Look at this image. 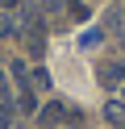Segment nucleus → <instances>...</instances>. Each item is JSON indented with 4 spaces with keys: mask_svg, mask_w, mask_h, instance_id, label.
I'll use <instances>...</instances> for the list:
<instances>
[{
    "mask_svg": "<svg viewBox=\"0 0 125 129\" xmlns=\"http://www.w3.org/2000/svg\"><path fill=\"white\" fill-rule=\"evenodd\" d=\"M100 83L104 87H125V62H104L100 67Z\"/></svg>",
    "mask_w": 125,
    "mask_h": 129,
    "instance_id": "f257e3e1",
    "label": "nucleus"
},
{
    "mask_svg": "<svg viewBox=\"0 0 125 129\" xmlns=\"http://www.w3.org/2000/svg\"><path fill=\"white\" fill-rule=\"evenodd\" d=\"M63 117H67V104H46V108H38V129H54Z\"/></svg>",
    "mask_w": 125,
    "mask_h": 129,
    "instance_id": "f03ea898",
    "label": "nucleus"
},
{
    "mask_svg": "<svg viewBox=\"0 0 125 129\" xmlns=\"http://www.w3.org/2000/svg\"><path fill=\"white\" fill-rule=\"evenodd\" d=\"M104 121L113 129H125V100H108L104 104Z\"/></svg>",
    "mask_w": 125,
    "mask_h": 129,
    "instance_id": "7ed1b4c3",
    "label": "nucleus"
},
{
    "mask_svg": "<svg viewBox=\"0 0 125 129\" xmlns=\"http://www.w3.org/2000/svg\"><path fill=\"white\" fill-rule=\"evenodd\" d=\"M67 13H71V21H88V4L83 0H67Z\"/></svg>",
    "mask_w": 125,
    "mask_h": 129,
    "instance_id": "20e7f679",
    "label": "nucleus"
},
{
    "mask_svg": "<svg viewBox=\"0 0 125 129\" xmlns=\"http://www.w3.org/2000/svg\"><path fill=\"white\" fill-rule=\"evenodd\" d=\"M13 34H17V21L8 13H0V38H13Z\"/></svg>",
    "mask_w": 125,
    "mask_h": 129,
    "instance_id": "39448f33",
    "label": "nucleus"
},
{
    "mask_svg": "<svg viewBox=\"0 0 125 129\" xmlns=\"http://www.w3.org/2000/svg\"><path fill=\"white\" fill-rule=\"evenodd\" d=\"M21 112H38V96L33 92H21Z\"/></svg>",
    "mask_w": 125,
    "mask_h": 129,
    "instance_id": "423d86ee",
    "label": "nucleus"
},
{
    "mask_svg": "<svg viewBox=\"0 0 125 129\" xmlns=\"http://www.w3.org/2000/svg\"><path fill=\"white\" fill-rule=\"evenodd\" d=\"M13 125V104H0V129Z\"/></svg>",
    "mask_w": 125,
    "mask_h": 129,
    "instance_id": "0eeeda50",
    "label": "nucleus"
},
{
    "mask_svg": "<svg viewBox=\"0 0 125 129\" xmlns=\"http://www.w3.org/2000/svg\"><path fill=\"white\" fill-rule=\"evenodd\" d=\"M0 104H13L8 100V71H0Z\"/></svg>",
    "mask_w": 125,
    "mask_h": 129,
    "instance_id": "6e6552de",
    "label": "nucleus"
},
{
    "mask_svg": "<svg viewBox=\"0 0 125 129\" xmlns=\"http://www.w3.org/2000/svg\"><path fill=\"white\" fill-rule=\"evenodd\" d=\"M29 79H33V83H38V87H50V75H46V71H33Z\"/></svg>",
    "mask_w": 125,
    "mask_h": 129,
    "instance_id": "1a4fd4ad",
    "label": "nucleus"
},
{
    "mask_svg": "<svg viewBox=\"0 0 125 129\" xmlns=\"http://www.w3.org/2000/svg\"><path fill=\"white\" fill-rule=\"evenodd\" d=\"M17 4H21V0H0V9H17Z\"/></svg>",
    "mask_w": 125,
    "mask_h": 129,
    "instance_id": "9d476101",
    "label": "nucleus"
}]
</instances>
